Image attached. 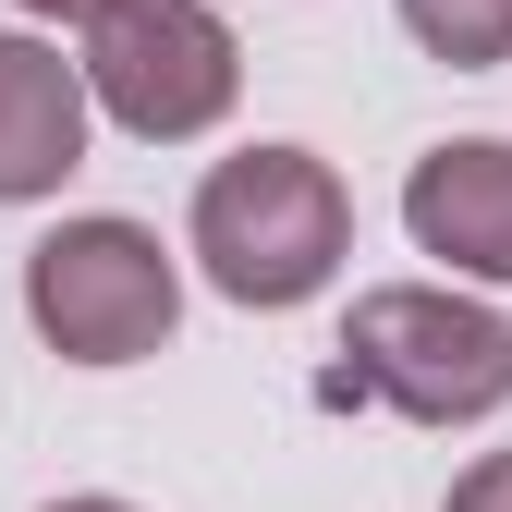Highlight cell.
I'll use <instances>...</instances> for the list:
<instances>
[{"instance_id":"obj_1","label":"cell","mask_w":512,"mask_h":512,"mask_svg":"<svg viewBox=\"0 0 512 512\" xmlns=\"http://www.w3.org/2000/svg\"><path fill=\"white\" fill-rule=\"evenodd\" d=\"M183 256L208 269L220 305L244 317H293L342 281L354 256V196L317 147H232L196 183V220H183Z\"/></svg>"},{"instance_id":"obj_2","label":"cell","mask_w":512,"mask_h":512,"mask_svg":"<svg viewBox=\"0 0 512 512\" xmlns=\"http://www.w3.org/2000/svg\"><path fill=\"white\" fill-rule=\"evenodd\" d=\"M342 391L403 427H488L512 403V317L464 281H378L342 317Z\"/></svg>"},{"instance_id":"obj_3","label":"cell","mask_w":512,"mask_h":512,"mask_svg":"<svg viewBox=\"0 0 512 512\" xmlns=\"http://www.w3.org/2000/svg\"><path fill=\"white\" fill-rule=\"evenodd\" d=\"M25 317L61 366H147L183 330V269L147 220L86 208V220L25 244Z\"/></svg>"},{"instance_id":"obj_4","label":"cell","mask_w":512,"mask_h":512,"mask_svg":"<svg viewBox=\"0 0 512 512\" xmlns=\"http://www.w3.org/2000/svg\"><path fill=\"white\" fill-rule=\"evenodd\" d=\"M74 74H86V110H110L135 147H196L244 98V37L208 0H98Z\"/></svg>"},{"instance_id":"obj_5","label":"cell","mask_w":512,"mask_h":512,"mask_svg":"<svg viewBox=\"0 0 512 512\" xmlns=\"http://www.w3.org/2000/svg\"><path fill=\"white\" fill-rule=\"evenodd\" d=\"M403 232L452 281L512 293V135H452L403 171Z\"/></svg>"},{"instance_id":"obj_6","label":"cell","mask_w":512,"mask_h":512,"mask_svg":"<svg viewBox=\"0 0 512 512\" xmlns=\"http://www.w3.org/2000/svg\"><path fill=\"white\" fill-rule=\"evenodd\" d=\"M86 74L61 61L49 37L0 25V208H37L86 171Z\"/></svg>"},{"instance_id":"obj_7","label":"cell","mask_w":512,"mask_h":512,"mask_svg":"<svg viewBox=\"0 0 512 512\" xmlns=\"http://www.w3.org/2000/svg\"><path fill=\"white\" fill-rule=\"evenodd\" d=\"M403 37L427 61H452V74H500L512 61V0H391Z\"/></svg>"},{"instance_id":"obj_8","label":"cell","mask_w":512,"mask_h":512,"mask_svg":"<svg viewBox=\"0 0 512 512\" xmlns=\"http://www.w3.org/2000/svg\"><path fill=\"white\" fill-rule=\"evenodd\" d=\"M439 512H512V452H476L464 476H452V500Z\"/></svg>"},{"instance_id":"obj_9","label":"cell","mask_w":512,"mask_h":512,"mask_svg":"<svg viewBox=\"0 0 512 512\" xmlns=\"http://www.w3.org/2000/svg\"><path fill=\"white\" fill-rule=\"evenodd\" d=\"M13 13H25V25H86L98 0H13Z\"/></svg>"},{"instance_id":"obj_10","label":"cell","mask_w":512,"mask_h":512,"mask_svg":"<svg viewBox=\"0 0 512 512\" xmlns=\"http://www.w3.org/2000/svg\"><path fill=\"white\" fill-rule=\"evenodd\" d=\"M49 512H135V500H110V488H74V500H49Z\"/></svg>"}]
</instances>
